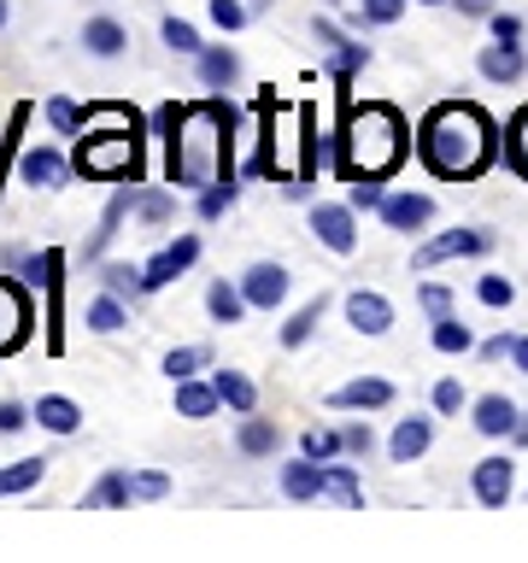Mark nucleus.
<instances>
[{"mask_svg":"<svg viewBox=\"0 0 528 563\" xmlns=\"http://www.w3.org/2000/svg\"><path fill=\"white\" fill-rule=\"evenodd\" d=\"M158 130H165V176L183 194H200L211 183L229 176V130H235V112L229 100H188V106H165L158 112Z\"/></svg>","mask_w":528,"mask_h":563,"instance_id":"nucleus-1","label":"nucleus"},{"mask_svg":"<svg viewBox=\"0 0 528 563\" xmlns=\"http://www.w3.org/2000/svg\"><path fill=\"white\" fill-rule=\"evenodd\" d=\"M417 153H422V165H429L440 183H470V176H482L493 165L499 130H493V118L482 112V106L440 100L435 112L422 118V130H417Z\"/></svg>","mask_w":528,"mask_h":563,"instance_id":"nucleus-2","label":"nucleus"},{"mask_svg":"<svg viewBox=\"0 0 528 563\" xmlns=\"http://www.w3.org/2000/svg\"><path fill=\"white\" fill-rule=\"evenodd\" d=\"M88 183H135L141 176V118L130 106H82V141L70 158Z\"/></svg>","mask_w":528,"mask_h":563,"instance_id":"nucleus-3","label":"nucleus"},{"mask_svg":"<svg viewBox=\"0 0 528 563\" xmlns=\"http://www.w3.org/2000/svg\"><path fill=\"white\" fill-rule=\"evenodd\" d=\"M405 118L399 106L387 100H364V106H346V123H341V170L346 176H394L399 158H405Z\"/></svg>","mask_w":528,"mask_h":563,"instance_id":"nucleus-4","label":"nucleus"},{"mask_svg":"<svg viewBox=\"0 0 528 563\" xmlns=\"http://www.w3.org/2000/svg\"><path fill=\"white\" fill-rule=\"evenodd\" d=\"M493 235L487 229H447V235H435V241H422L417 246V271H435V264H447V258H475V253H487Z\"/></svg>","mask_w":528,"mask_h":563,"instance_id":"nucleus-5","label":"nucleus"},{"mask_svg":"<svg viewBox=\"0 0 528 563\" xmlns=\"http://www.w3.org/2000/svg\"><path fill=\"white\" fill-rule=\"evenodd\" d=\"M311 235L323 241L329 253H352V246H359V211L334 206V200H317L311 206Z\"/></svg>","mask_w":528,"mask_h":563,"instance_id":"nucleus-6","label":"nucleus"},{"mask_svg":"<svg viewBox=\"0 0 528 563\" xmlns=\"http://www.w3.org/2000/svg\"><path fill=\"white\" fill-rule=\"evenodd\" d=\"M30 323H35L30 294L18 288V282L0 276V358H7V352H18V346L30 341Z\"/></svg>","mask_w":528,"mask_h":563,"instance_id":"nucleus-7","label":"nucleus"},{"mask_svg":"<svg viewBox=\"0 0 528 563\" xmlns=\"http://www.w3.org/2000/svg\"><path fill=\"white\" fill-rule=\"evenodd\" d=\"M241 294H246V306H253V311H276L282 299H288V264H271V258L246 264Z\"/></svg>","mask_w":528,"mask_h":563,"instance_id":"nucleus-8","label":"nucleus"},{"mask_svg":"<svg viewBox=\"0 0 528 563\" xmlns=\"http://www.w3.org/2000/svg\"><path fill=\"white\" fill-rule=\"evenodd\" d=\"M194 258H200V235H176L170 246H158V253L141 264V276H147V294H153V288H170V282L183 276Z\"/></svg>","mask_w":528,"mask_h":563,"instance_id":"nucleus-9","label":"nucleus"},{"mask_svg":"<svg viewBox=\"0 0 528 563\" xmlns=\"http://www.w3.org/2000/svg\"><path fill=\"white\" fill-rule=\"evenodd\" d=\"M470 487H475V499H482L487 510H505L510 493H517V464H510V457H482L475 475H470Z\"/></svg>","mask_w":528,"mask_h":563,"instance_id":"nucleus-10","label":"nucleus"},{"mask_svg":"<svg viewBox=\"0 0 528 563\" xmlns=\"http://www.w3.org/2000/svg\"><path fill=\"white\" fill-rule=\"evenodd\" d=\"M346 323L376 341V334L394 329V306H387V294H376V288H352L346 294Z\"/></svg>","mask_w":528,"mask_h":563,"instance_id":"nucleus-11","label":"nucleus"},{"mask_svg":"<svg viewBox=\"0 0 528 563\" xmlns=\"http://www.w3.org/2000/svg\"><path fill=\"white\" fill-rule=\"evenodd\" d=\"M77 170L59 147H24L18 153V176H24L30 188H65V176Z\"/></svg>","mask_w":528,"mask_h":563,"instance_id":"nucleus-12","label":"nucleus"},{"mask_svg":"<svg viewBox=\"0 0 528 563\" xmlns=\"http://www.w3.org/2000/svg\"><path fill=\"white\" fill-rule=\"evenodd\" d=\"M429 218H435V200L429 194H387L382 200V223L387 229H399V235H417V229H429Z\"/></svg>","mask_w":528,"mask_h":563,"instance_id":"nucleus-13","label":"nucleus"},{"mask_svg":"<svg viewBox=\"0 0 528 563\" xmlns=\"http://www.w3.org/2000/svg\"><path fill=\"white\" fill-rule=\"evenodd\" d=\"M329 405L334 411H382V405H394V382L387 376H359V382L334 387Z\"/></svg>","mask_w":528,"mask_h":563,"instance_id":"nucleus-14","label":"nucleus"},{"mask_svg":"<svg viewBox=\"0 0 528 563\" xmlns=\"http://www.w3.org/2000/svg\"><path fill=\"white\" fill-rule=\"evenodd\" d=\"M429 440H435L429 417H399L394 434H387V457H394V464H417V457L429 452Z\"/></svg>","mask_w":528,"mask_h":563,"instance_id":"nucleus-15","label":"nucleus"},{"mask_svg":"<svg viewBox=\"0 0 528 563\" xmlns=\"http://www.w3.org/2000/svg\"><path fill=\"white\" fill-rule=\"evenodd\" d=\"M470 422H475V434H487V440L517 434V399H505V394H482V399L470 405Z\"/></svg>","mask_w":528,"mask_h":563,"instance_id":"nucleus-16","label":"nucleus"},{"mask_svg":"<svg viewBox=\"0 0 528 563\" xmlns=\"http://www.w3.org/2000/svg\"><path fill=\"white\" fill-rule=\"evenodd\" d=\"M282 493H288L294 505H311V499H323V464L299 452L294 464H282Z\"/></svg>","mask_w":528,"mask_h":563,"instance_id":"nucleus-17","label":"nucleus"},{"mask_svg":"<svg viewBox=\"0 0 528 563\" xmlns=\"http://www.w3.org/2000/svg\"><path fill=\"white\" fill-rule=\"evenodd\" d=\"M475 70H482L487 82H517L522 77V47L517 42H487L482 53H475Z\"/></svg>","mask_w":528,"mask_h":563,"instance_id":"nucleus-18","label":"nucleus"},{"mask_svg":"<svg viewBox=\"0 0 528 563\" xmlns=\"http://www.w3.org/2000/svg\"><path fill=\"white\" fill-rule=\"evenodd\" d=\"M194 65H200V82L206 88H235L241 82V53L235 47H200V59H194Z\"/></svg>","mask_w":528,"mask_h":563,"instance_id":"nucleus-19","label":"nucleus"},{"mask_svg":"<svg viewBox=\"0 0 528 563\" xmlns=\"http://www.w3.org/2000/svg\"><path fill=\"white\" fill-rule=\"evenodd\" d=\"M123 47H130V30H123L118 18H88V24H82V53H95V59H118Z\"/></svg>","mask_w":528,"mask_h":563,"instance_id":"nucleus-20","label":"nucleus"},{"mask_svg":"<svg viewBox=\"0 0 528 563\" xmlns=\"http://www.w3.org/2000/svg\"><path fill=\"white\" fill-rule=\"evenodd\" d=\"M176 387V417H188V422H200L218 411V382H200V376H188V382H170Z\"/></svg>","mask_w":528,"mask_h":563,"instance_id":"nucleus-21","label":"nucleus"},{"mask_svg":"<svg viewBox=\"0 0 528 563\" xmlns=\"http://www.w3.org/2000/svg\"><path fill=\"white\" fill-rule=\"evenodd\" d=\"M35 422H42L47 434H77L82 429V405L65 399V394H42L35 399Z\"/></svg>","mask_w":528,"mask_h":563,"instance_id":"nucleus-22","label":"nucleus"},{"mask_svg":"<svg viewBox=\"0 0 528 563\" xmlns=\"http://www.w3.org/2000/svg\"><path fill=\"white\" fill-rule=\"evenodd\" d=\"M130 499H135V475L112 470V475H100V482L82 493V510H123Z\"/></svg>","mask_w":528,"mask_h":563,"instance_id":"nucleus-23","label":"nucleus"},{"mask_svg":"<svg viewBox=\"0 0 528 563\" xmlns=\"http://www.w3.org/2000/svg\"><path fill=\"white\" fill-rule=\"evenodd\" d=\"M206 311H211V323H241V317L246 311H253V306H246V294H241V282H211V288H206Z\"/></svg>","mask_w":528,"mask_h":563,"instance_id":"nucleus-24","label":"nucleus"},{"mask_svg":"<svg viewBox=\"0 0 528 563\" xmlns=\"http://www.w3.org/2000/svg\"><path fill=\"white\" fill-rule=\"evenodd\" d=\"M211 382H218V399L229 405L235 417H246V411H258V387L241 376V369H211Z\"/></svg>","mask_w":528,"mask_h":563,"instance_id":"nucleus-25","label":"nucleus"},{"mask_svg":"<svg viewBox=\"0 0 528 563\" xmlns=\"http://www.w3.org/2000/svg\"><path fill=\"white\" fill-rule=\"evenodd\" d=\"M123 323H130V306H123V299L118 294H95V299H88V329H95V334H118Z\"/></svg>","mask_w":528,"mask_h":563,"instance_id":"nucleus-26","label":"nucleus"},{"mask_svg":"<svg viewBox=\"0 0 528 563\" xmlns=\"http://www.w3.org/2000/svg\"><path fill=\"white\" fill-rule=\"evenodd\" d=\"M135 218L147 229H165L176 218V194L170 188H135Z\"/></svg>","mask_w":528,"mask_h":563,"instance_id":"nucleus-27","label":"nucleus"},{"mask_svg":"<svg viewBox=\"0 0 528 563\" xmlns=\"http://www.w3.org/2000/svg\"><path fill=\"white\" fill-rule=\"evenodd\" d=\"M276 440H282V434H276V422H264V417H253V411L241 417L235 446H241L246 457H271V452H276Z\"/></svg>","mask_w":528,"mask_h":563,"instance_id":"nucleus-28","label":"nucleus"},{"mask_svg":"<svg viewBox=\"0 0 528 563\" xmlns=\"http://www.w3.org/2000/svg\"><path fill=\"white\" fill-rule=\"evenodd\" d=\"M42 475H47V457H18V464L0 470V499H12V493L42 487Z\"/></svg>","mask_w":528,"mask_h":563,"instance_id":"nucleus-29","label":"nucleus"},{"mask_svg":"<svg viewBox=\"0 0 528 563\" xmlns=\"http://www.w3.org/2000/svg\"><path fill=\"white\" fill-rule=\"evenodd\" d=\"M323 493L341 499L346 510H364V487H359V475H352V464H323Z\"/></svg>","mask_w":528,"mask_h":563,"instance_id":"nucleus-30","label":"nucleus"},{"mask_svg":"<svg viewBox=\"0 0 528 563\" xmlns=\"http://www.w3.org/2000/svg\"><path fill=\"white\" fill-rule=\"evenodd\" d=\"M429 341H435V352H447V358H458V352H470V346H475V334H470V323H458V317L447 311V317H435Z\"/></svg>","mask_w":528,"mask_h":563,"instance_id":"nucleus-31","label":"nucleus"},{"mask_svg":"<svg viewBox=\"0 0 528 563\" xmlns=\"http://www.w3.org/2000/svg\"><path fill=\"white\" fill-rule=\"evenodd\" d=\"M323 306H329L323 294H317L311 306H299V311L288 317V323H282V346H306V341H311V329L323 323Z\"/></svg>","mask_w":528,"mask_h":563,"instance_id":"nucleus-32","label":"nucleus"},{"mask_svg":"<svg viewBox=\"0 0 528 563\" xmlns=\"http://www.w3.org/2000/svg\"><path fill=\"white\" fill-rule=\"evenodd\" d=\"M364 65H370V47H364V42H341V47L329 53V77H334V88H346Z\"/></svg>","mask_w":528,"mask_h":563,"instance_id":"nucleus-33","label":"nucleus"},{"mask_svg":"<svg viewBox=\"0 0 528 563\" xmlns=\"http://www.w3.org/2000/svg\"><path fill=\"white\" fill-rule=\"evenodd\" d=\"M200 369H211V346H170L165 352V376L170 382H188V376H200Z\"/></svg>","mask_w":528,"mask_h":563,"instance_id":"nucleus-34","label":"nucleus"},{"mask_svg":"<svg viewBox=\"0 0 528 563\" xmlns=\"http://www.w3.org/2000/svg\"><path fill=\"white\" fill-rule=\"evenodd\" d=\"M100 282H106V294H118V299H141V294H147V276H141V264H106Z\"/></svg>","mask_w":528,"mask_h":563,"instance_id":"nucleus-35","label":"nucleus"},{"mask_svg":"<svg viewBox=\"0 0 528 563\" xmlns=\"http://www.w3.org/2000/svg\"><path fill=\"white\" fill-rule=\"evenodd\" d=\"M158 35H165V47H170V53H188V59H200V47H206V42H200V30H194L188 18H165V24H158Z\"/></svg>","mask_w":528,"mask_h":563,"instance_id":"nucleus-36","label":"nucleus"},{"mask_svg":"<svg viewBox=\"0 0 528 563\" xmlns=\"http://www.w3.org/2000/svg\"><path fill=\"white\" fill-rule=\"evenodd\" d=\"M299 452L317 457V464H334V457L346 452V440L334 434V429H306V440H299Z\"/></svg>","mask_w":528,"mask_h":563,"instance_id":"nucleus-37","label":"nucleus"},{"mask_svg":"<svg viewBox=\"0 0 528 563\" xmlns=\"http://www.w3.org/2000/svg\"><path fill=\"white\" fill-rule=\"evenodd\" d=\"M42 112H47V123H53V130H59V135H82V106H77V100L53 95V100L42 106Z\"/></svg>","mask_w":528,"mask_h":563,"instance_id":"nucleus-38","label":"nucleus"},{"mask_svg":"<svg viewBox=\"0 0 528 563\" xmlns=\"http://www.w3.org/2000/svg\"><path fill=\"white\" fill-rule=\"evenodd\" d=\"M235 194H241V188L229 183V176H223V183H211V188H200V218H206V223H218L223 211L235 206Z\"/></svg>","mask_w":528,"mask_h":563,"instance_id":"nucleus-39","label":"nucleus"},{"mask_svg":"<svg viewBox=\"0 0 528 563\" xmlns=\"http://www.w3.org/2000/svg\"><path fill=\"white\" fill-rule=\"evenodd\" d=\"M505 153H510V165H517V176H528V106L517 118H510V130H505Z\"/></svg>","mask_w":528,"mask_h":563,"instance_id":"nucleus-40","label":"nucleus"},{"mask_svg":"<svg viewBox=\"0 0 528 563\" xmlns=\"http://www.w3.org/2000/svg\"><path fill=\"white\" fill-rule=\"evenodd\" d=\"M382 176H352V194H346V206L352 211H382Z\"/></svg>","mask_w":528,"mask_h":563,"instance_id":"nucleus-41","label":"nucleus"},{"mask_svg":"<svg viewBox=\"0 0 528 563\" xmlns=\"http://www.w3.org/2000/svg\"><path fill=\"white\" fill-rule=\"evenodd\" d=\"M464 405H470V394H464V382H458V376H440L435 382V411L440 417H458Z\"/></svg>","mask_w":528,"mask_h":563,"instance_id":"nucleus-42","label":"nucleus"},{"mask_svg":"<svg viewBox=\"0 0 528 563\" xmlns=\"http://www.w3.org/2000/svg\"><path fill=\"white\" fill-rule=\"evenodd\" d=\"M475 299H482V306H493V311H505L510 299H517V288H510L505 276H482V282H475Z\"/></svg>","mask_w":528,"mask_h":563,"instance_id":"nucleus-43","label":"nucleus"},{"mask_svg":"<svg viewBox=\"0 0 528 563\" xmlns=\"http://www.w3.org/2000/svg\"><path fill=\"white\" fill-rule=\"evenodd\" d=\"M405 7H411V0H364L359 18H364V24H399Z\"/></svg>","mask_w":528,"mask_h":563,"instance_id":"nucleus-44","label":"nucleus"},{"mask_svg":"<svg viewBox=\"0 0 528 563\" xmlns=\"http://www.w3.org/2000/svg\"><path fill=\"white\" fill-rule=\"evenodd\" d=\"M206 12H211V24H218V30H241V24H246V7H241V0H206Z\"/></svg>","mask_w":528,"mask_h":563,"instance_id":"nucleus-45","label":"nucleus"},{"mask_svg":"<svg viewBox=\"0 0 528 563\" xmlns=\"http://www.w3.org/2000/svg\"><path fill=\"white\" fill-rule=\"evenodd\" d=\"M170 493V475L165 470H141L135 475V499H165Z\"/></svg>","mask_w":528,"mask_h":563,"instance_id":"nucleus-46","label":"nucleus"},{"mask_svg":"<svg viewBox=\"0 0 528 563\" xmlns=\"http://www.w3.org/2000/svg\"><path fill=\"white\" fill-rule=\"evenodd\" d=\"M493 24V42H522V18L517 12H487Z\"/></svg>","mask_w":528,"mask_h":563,"instance_id":"nucleus-47","label":"nucleus"},{"mask_svg":"<svg viewBox=\"0 0 528 563\" xmlns=\"http://www.w3.org/2000/svg\"><path fill=\"white\" fill-rule=\"evenodd\" d=\"M30 417H35L30 405H18V399H0V434H18Z\"/></svg>","mask_w":528,"mask_h":563,"instance_id":"nucleus-48","label":"nucleus"},{"mask_svg":"<svg viewBox=\"0 0 528 563\" xmlns=\"http://www.w3.org/2000/svg\"><path fill=\"white\" fill-rule=\"evenodd\" d=\"M341 440H346V452H352V457H364L370 446H376V434H370V422H352V429H341Z\"/></svg>","mask_w":528,"mask_h":563,"instance_id":"nucleus-49","label":"nucleus"},{"mask_svg":"<svg viewBox=\"0 0 528 563\" xmlns=\"http://www.w3.org/2000/svg\"><path fill=\"white\" fill-rule=\"evenodd\" d=\"M422 311H429V317H447V311H452V294L440 288V282H429V288H422Z\"/></svg>","mask_w":528,"mask_h":563,"instance_id":"nucleus-50","label":"nucleus"},{"mask_svg":"<svg viewBox=\"0 0 528 563\" xmlns=\"http://www.w3.org/2000/svg\"><path fill=\"white\" fill-rule=\"evenodd\" d=\"M510 346H517V334H493V341L482 346V358H510Z\"/></svg>","mask_w":528,"mask_h":563,"instance_id":"nucleus-51","label":"nucleus"},{"mask_svg":"<svg viewBox=\"0 0 528 563\" xmlns=\"http://www.w3.org/2000/svg\"><path fill=\"white\" fill-rule=\"evenodd\" d=\"M311 30H317V42H323L329 53H334V47H341V42H346V35H341V30H334V24H329V18H317V24H311Z\"/></svg>","mask_w":528,"mask_h":563,"instance_id":"nucleus-52","label":"nucleus"},{"mask_svg":"<svg viewBox=\"0 0 528 563\" xmlns=\"http://www.w3.org/2000/svg\"><path fill=\"white\" fill-rule=\"evenodd\" d=\"M510 364H517L522 376H528V334H517V346H510Z\"/></svg>","mask_w":528,"mask_h":563,"instance_id":"nucleus-53","label":"nucleus"},{"mask_svg":"<svg viewBox=\"0 0 528 563\" xmlns=\"http://www.w3.org/2000/svg\"><path fill=\"white\" fill-rule=\"evenodd\" d=\"M458 12H470V18H487V12H493V0H458Z\"/></svg>","mask_w":528,"mask_h":563,"instance_id":"nucleus-54","label":"nucleus"},{"mask_svg":"<svg viewBox=\"0 0 528 563\" xmlns=\"http://www.w3.org/2000/svg\"><path fill=\"white\" fill-rule=\"evenodd\" d=\"M417 7H447V0H417Z\"/></svg>","mask_w":528,"mask_h":563,"instance_id":"nucleus-55","label":"nucleus"},{"mask_svg":"<svg viewBox=\"0 0 528 563\" xmlns=\"http://www.w3.org/2000/svg\"><path fill=\"white\" fill-rule=\"evenodd\" d=\"M0 30H7V0H0Z\"/></svg>","mask_w":528,"mask_h":563,"instance_id":"nucleus-56","label":"nucleus"}]
</instances>
